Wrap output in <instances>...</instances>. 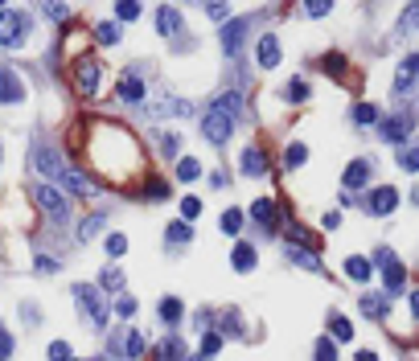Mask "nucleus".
I'll list each match as a JSON object with an SVG mask.
<instances>
[{"mask_svg":"<svg viewBox=\"0 0 419 361\" xmlns=\"http://www.w3.org/2000/svg\"><path fill=\"white\" fill-rule=\"evenodd\" d=\"M238 115H243V94H218L214 103H210V111H206V119H202V135L210 140V144H227L234 135V124H238Z\"/></svg>","mask_w":419,"mask_h":361,"instance_id":"nucleus-1","label":"nucleus"},{"mask_svg":"<svg viewBox=\"0 0 419 361\" xmlns=\"http://www.w3.org/2000/svg\"><path fill=\"white\" fill-rule=\"evenodd\" d=\"M74 304L91 316L95 328H103V324H107V304H103V292H99L95 283H79V287H74Z\"/></svg>","mask_w":419,"mask_h":361,"instance_id":"nucleus-2","label":"nucleus"},{"mask_svg":"<svg viewBox=\"0 0 419 361\" xmlns=\"http://www.w3.org/2000/svg\"><path fill=\"white\" fill-rule=\"evenodd\" d=\"M33 201H38V205L46 210L54 222H66V218H70V210H66V197H62V189H58V185H49V180H42V185L33 189Z\"/></svg>","mask_w":419,"mask_h":361,"instance_id":"nucleus-3","label":"nucleus"},{"mask_svg":"<svg viewBox=\"0 0 419 361\" xmlns=\"http://www.w3.org/2000/svg\"><path fill=\"white\" fill-rule=\"evenodd\" d=\"M29 33V17L21 8H4L0 12V45H21Z\"/></svg>","mask_w":419,"mask_h":361,"instance_id":"nucleus-4","label":"nucleus"},{"mask_svg":"<svg viewBox=\"0 0 419 361\" xmlns=\"http://www.w3.org/2000/svg\"><path fill=\"white\" fill-rule=\"evenodd\" d=\"M411 128H416V115H411V111H399V115H386V119L378 124V135H382L386 144H407Z\"/></svg>","mask_w":419,"mask_h":361,"instance_id":"nucleus-5","label":"nucleus"},{"mask_svg":"<svg viewBox=\"0 0 419 361\" xmlns=\"http://www.w3.org/2000/svg\"><path fill=\"white\" fill-rule=\"evenodd\" d=\"M33 169H38L42 177L58 180L62 173H66V160L58 156V148H46V144H38V148H33Z\"/></svg>","mask_w":419,"mask_h":361,"instance_id":"nucleus-6","label":"nucleus"},{"mask_svg":"<svg viewBox=\"0 0 419 361\" xmlns=\"http://www.w3.org/2000/svg\"><path fill=\"white\" fill-rule=\"evenodd\" d=\"M74 83H79V94H87V99L99 90V62L95 58H79L74 62Z\"/></svg>","mask_w":419,"mask_h":361,"instance_id":"nucleus-7","label":"nucleus"},{"mask_svg":"<svg viewBox=\"0 0 419 361\" xmlns=\"http://www.w3.org/2000/svg\"><path fill=\"white\" fill-rule=\"evenodd\" d=\"M25 99V83L13 66H0V103H21Z\"/></svg>","mask_w":419,"mask_h":361,"instance_id":"nucleus-8","label":"nucleus"},{"mask_svg":"<svg viewBox=\"0 0 419 361\" xmlns=\"http://www.w3.org/2000/svg\"><path fill=\"white\" fill-rule=\"evenodd\" d=\"M395 205H399V189H391V185H378L370 197H366V210L378 214V218H382V214H391Z\"/></svg>","mask_w":419,"mask_h":361,"instance_id":"nucleus-9","label":"nucleus"},{"mask_svg":"<svg viewBox=\"0 0 419 361\" xmlns=\"http://www.w3.org/2000/svg\"><path fill=\"white\" fill-rule=\"evenodd\" d=\"M279 58H284V49H279L276 33H263V37H259V66H263V70H276Z\"/></svg>","mask_w":419,"mask_h":361,"instance_id":"nucleus-10","label":"nucleus"},{"mask_svg":"<svg viewBox=\"0 0 419 361\" xmlns=\"http://www.w3.org/2000/svg\"><path fill=\"white\" fill-rule=\"evenodd\" d=\"M416 74H419V53H407V58L399 62V74H395V94H403V90L411 87Z\"/></svg>","mask_w":419,"mask_h":361,"instance_id":"nucleus-11","label":"nucleus"},{"mask_svg":"<svg viewBox=\"0 0 419 361\" xmlns=\"http://www.w3.org/2000/svg\"><path fill=\"white\" fill-rule=\"evenodd\" d=\"M243 173L247 177H263L268 173V156H263V148H243Z\"/></svg>","mask_w":419,"mask_h":361,"instance_id":"nucleus-12","label":"nucleus"},{"mask_svg":"<svg viewBox=\"0 0 419 361\" xmlns=\"http://www.w3.org/2000/svg\"><path fill=\"white\" fill-rule=\"evenodd\" d=\"M115 94H120L124 103H144V94H148V90H144V83H140V78H136V70H132V74H124V78H120Z\"/></svg>","mask_w":419,"mask_h":361,"instance_id":"nucleus-13","label":"nucleus"},{"mask_svg":"<svg viewBox=\"0 0 419 361\" xmlns=\"http://www.w3.org/2000/svg\"><path fill=\"white\" fill-rule=\"evenodd\" d=\"M366 180H370V160H354V165L341 173V185H345V189H366Z\"/></svg>","mask_w":419,"mask_h":361,"instance_id":"nucleus-14","label":"nucleus"},{"mask_svg":"<svg viewBox=\"0 0 419 361\" xmlns=\"http://www.w3.org/2000/svg\"><path fill=\"white\" fill-rule=\"evenodd\" d=\"M243 37H247V21H227V25H222V49H227L231 58L238 53Z\"/></svg>","mask_w":419,"mask_h":361,"instance_id":"nucleus-15","label":"nucleus"},{"mask_svg":"<svg viewBox=\"0 0 419 361\" xmlns=\"http://www.w3.org/2000/svg\"><path fill=\"white\" fill-rule=\"evenodd\" d=\"M156 29H161L165 37H173V33L181 29V12H177L173 4H161V8H156Z\"/></svg>","mask_w":419,"mask_h":361,"instance_id":"nucleus-16","label":"nucleus"},{"mask_svg":"<svg viewBox=\"0 0 419 361\" xmlns=\"http://www.w3.org/2000/svg\"><path fill=\"white\" fill-rule=\"evenodd\" d=\"M255 263H259V259H255V246H251V242H238V246L231 251V267L234 271H255Z\"/></svg>","mask_w":419,"mask_h":361,"instance_id":"nucleus-17","label":"nucleus"},{"mask_svg":"<svg viewBox=\"0 0 419 361\" xmlns=\"http://www.w3.org/2000/svg\"><path fill=\"white\" fill-rule=\"evenodd\" d=\"M329 341H341V345H345V341H354V324H350L341 312L329 316Z\"/></svg>","mask_w":419,"mask_h":361,"instance_id":"nucleus-18","label":"nucleus"},{"mask_svg":"<svg viewBox=\"0 0 419 361\" xmlns=\"http://www.w3.org/2000/svg\"><path fill=\"white\" fill-rule=\"evenodd\" d=\"M288 259H292L296 267L321 271V259H317V251H313V246H309V251H304V246H288Z\"/></svg>","mask_w":419,"mask_h":361,"instance_id":"nucleus-19","label":"nucleus"},{"mask_svg":"<svg viewBox=\"0 0 419 361\" xmlns=\"http://www.w3.org/2000/svg\"><path fill=\"white\" fill-rule=\"evenodd\" d=\"M345 275L358 279V283H366V279L374 275V263L370 259H362V255H354V259H345Z\"/></svg>","mask_w":419,"mask_h":361,"instance_id":"nucleus-20","label":"nucleus"},{"mask_svg":"<svg viewBox=\"0 0 419 361\" xmlns=\"http://www.w3.org/2000/svg\"><path fill=\"white\" fill-rule=\"evenodd\" d=\"M350 115H354V124H358V128H370V124H382V111H378L374 103H358V107L350 111Z\"/></svg>","mask_w":419,"mask_h":361,"instance_id":"nucleus-21","label":"nucleus"},{"mask_svg":"<svg viewBox=\"0 0 419 361\" xmlns=\"http://www.w3.org/2000/svg\"><path fill=\"white\" fill-rule=\"evenodd\" d=\"M382 283H386V292H399V287L407 283V271H403V263H399V259L382 267Z\"/></svg>","mask_w":419,"mask_h":361,"instance_id":"nucleus-22","label":"nucleus"},{"mask_svg":"<svg viewBox=\"0 0 419 361\" xmlns=\"http://www.w3.org/2000/svg\"><path fill=\"white\" fill-rule=\"evenodd\" d=\"M181 316H186V304H181V300H173V296L161 300V320H165V324H181Z\"/></svg>","mask_w":419,"mask_h":361,"instance_id":"nucleus-23","label":"nucleus"},{"mask_svg":"<svg viewBox=\"0 0 419 361\" xmlns=\"http://www.w3.org/2000/svg\"><path fill=\"white\" fill-rule=\"evenodd\" d=\"M276 214H279V205L272 197H259V201L251 205V218H255V222H276Z\"/></svg>","mask_w":419,"mask_h":361,"instance_id":"nucleus-24","label":"nucleus"},{"mask_svg":"<svg viewBox=\"0 0 419 361\" xmlns=\"http://www.w3.org/2000/svg\"><path fill=\"white\" fill-rule=\"evenodd\" d=\"M193 111V103L186 99H169V103H152V115H189Z\"/></svg>","mask_w":419,"mask_h":361,"instance_id":"nucleus-25","label":"nucleus"},{"mask_svg":"<svg viewBox=\"0 0 419 361\" xmlns=\"http://www.w3.org/2000/svg\"><path fill=\"white\" fill-rule=\"evenodd\" d=\"M399 169H403V173H419V144H411V148L403 144V148H399Z\"/></svg>","mask_w":419,"mask_h":361,"instance_id":"nucleus-26","label":"nucleus"},{"mask_svg":"<svg viewBox=\"0 0 419 361\" xmlns=\"http://www.w3.org/2000/svg\"><path fill=\"white\" fill-rule=\"evenodd\" d=\"M95 37H99L103 45H120L124 33H120V25H115V21H103V25H95Z\"/></svg>","mask_w":419,"mask_h":361,"instance_id":"nucleus-27","label":"nucleus"},{"mask_svg":"<svg viewBox=\"0 0 419 361\" xmlns=\"http://www.w3.org/2000/svg\"><path fill=\"white\" fill-rule=\"evenodd\" d=\"M202 177V165H197V160H193V156H181V160H177V180H197Z\"/></svg>","mask_w":419,"mask_h":361,"instance_id":"nucleus-28","label":"nucleus"},{"mask_svg":"<svg viewBox=\"0 0 419 361\" xmlns=\"http://www.w3.org/2000/svg\"><path fill=\"white\" fill-rule=\"evenodd\" d=\"M99 287L120 292V287H124V271H120V267H103V275H99Z\"/></svg>","mask_w":419,"mask_h":361,"instance_id":"nucleus-29","label":"nucleus"},{"mask_svg":"<svg viewBox=\"0 0 419 361\" xmlns=\"http://www.w3.org/2000/svg\"><path fill=\"white\" fill-rule=\"evenodd\" d=\"M304 160H309V148H304V144H288V152H284V165H288V169H300Z\"/></svg>","mask_w":419,"mask_h":361,"instance_id":"nucleus-30","label":"nucleus"},{"mask_svg":"<svg viewBox=\"0 0 419 361\" xmlns=\"http://www.w3.org/2000/svg\"><path fill=\"white\" fill-rule=\"evenodd\" d=\"M284 99H288V103H304V99H309V83H304V78H292V83L284 87Z\"/></svg>","mask_w":419,"mask_h":361,"instance_id":"nucleus-31","label":"nucleus"},{"mask_svg":"<svg viewBox=\"0 0 419 361\" xmlns=\"http://www.w3.org/2000/svg\"><path fill=\"white\" fill-rule=\"evenodd\" d=\"M313 361H337V345H333L329 337H321V341L313 345Z\"/></svg>","mask_w":419,"mask_h":361,"instance_id":"nucleus-32","label":"nucleus"},{"mask_svg":"<svg viewBox=\"0 0 419 361\" xmlns=\"http://www.w3.org/2000/svg\"><path fill=\"white\" fill-rule=\"evenodd\" d=\"M218 222H222V230H227V234H238V230H243V210H234V205H231V210H227Z\"/></svg>","mask_w":419,"mask_h":361,"instance_id":"nucleus-33","label":"nucleus"},{"mask_svg":"<svg viewBox=\"0 0 419 361\" xmlns=\"http://www.w3.org/2000/svg\"><path fill=\"white\" fill-rule=\"evenodd\" d=\"M99 226H103V214H91L87 222H79V242H87V238H95V234H99Z\"/></svg>","mask_w":419,"mask_h":361,"instance_id":"nucleus-34","label":"nucleus"},{"mask_svg":"<svg viewBox=\"0 0 419 361\" xmlns=\"http://www.w3.org/2000/svg\"><path fill=\"white\" fill-rule=\"evenodd\" d=\"M165 238H169V242H189L193 230H189V222H173L169 230H165Z\"/></svg>","mask_w":419,"mask_h":361,"instance_id":"nucleus-35","label":"nucleus"},{"mask_svg":"<svg viewBox=\"0 0 419 361\" xmlns=\"http://www.w3.org/2000/svg\"><path fill=\"white\" fill-rule=\"evenodd\" d=\"M218 349H222V333H206L202 337V358H214Z\"/></svg>","mask_w":419,"mask_h":361,"instance_id":"nucleus-36","label":"nucleus"},{"mask_svg":"<svg viewBox=\"0 0 419 361\" xmlns=\"http://www.w3.org/2000/svg\"><path fill=\"white\" fill-rule=\"evenodd\" d=\"M161 361H186V345H181V341H165Z\"/></svg>","mask_w":419,"mask_h":361,"instance_id":"nucleus-37","label":"nucleus"},{"mask_svg":"<svg viewBox=\"0 0 419 361\" xmlns=\"http://www.w3.org/2000/svg\"><path fill=\"white\" fill-rule=\"evenodd\" d=\"M140 353H144V337H140V333H128V341H124V358L136 361Z\"/></svg>","mask_w":419,"mask_h":361,"instance_id":"nucleus-38","label":"nucleus"},{"mask_svg":"<svg viewBox=\"0 0 419 361\" xmlns=\"http://www.w3.org/2000/svg\"><path fill=\"white\" fill-rule=\"evenodd\" d=\"M144 189H148V201H165V197H169V185H165V180H148Z\"/></svg>","mask_w":419,"mask_h":361,"instance_id":"nucleus-39","label":"nucleus"},{"mask_svg":"<svg viewBox=\"0 0 419 361\" xmlns=\"http://www.w3.org/2000/svg\"><path fill=\"white\" fill-rule=\"evenodd\" d=\"M124 251H128V238H124V234H107V255H115V259H120Z\"/></svg>","mask_w":419,"mask_h":361,"instance_id":"nucleus-40","label":"nucleus"},{"mask_svg":"<svg viewBox=\"0 0 419 361\" xmlns=\"http://www.w3.org/2000/svg\"><path fill=\"white\" fill-rule=\"evenodd\" d=\"M197 214H202V201H197V197H181V218H186V222H193Z\"/></svg>","mask_w":419,"mask_h":361,"instance_id":"nucleus-41","label":"nucleus"},{"mask_svg":"<svg viewBox=\"0 0 419 361\" xmlns=\"http://www.w3.org/2000/svg\"><path fill=\"white\" fill-rule=\"evenodd\" d=\"M115 17H120V21H136V17H140V4H132V0L115 4Z\"/></svg>","mask_w":419,"mask_h":361,"instance_id":"nucleus-42","label":"nucleus"},{"mask_svg":"<svg viewBox=\"0 0 419 361\" xmlns=\"http://www.w3.org/2000/svg\"><path fill=\"white\" fill-rule=\"evenodd\" d=\"M362 312H366V316H386V300H374V296H366V300H362Z\"/></svg>","mask_w":419,"mask_h":361,"instance_id":"nucleus-43","label":"nucleus"},{"mask_svg":"<svg viewBox=\"0 0 419 361\" xmlns=\"http://www.w3.org/2000/svg\"><path fill=\"white\" fill-rule=\"evenodd\" d=\"M49 361H70V345L66 341H54L49 345Z\"/></svg>","mask_w":419,"mask_h":361,"instance_id":"nucleus-44","label":"nucleus"},{"mask_svg":"<svg viewBox=\"0 0 419 361\" xmlns=\"http://www.w3.org/2000/svg\"><path fill=\"white\" fill-rule=\"evenodd\" d=\"M386 263H395V251L391 246H378L374 251V267H386Z\"/></svg>","mask_w":419,"mask_h":361,"instance_id":"nucleus-45","label":"nucleus"},{"mask_svg":"<svg viewBox=\"0 0 419 361\" xmlns=\"http://www.w3.org/2000/svg\"><path fill=\"white\" fill-rule=\"evenodd\" d=\"M115 312H120V316H132V312H136V300H132V296H120V300H115Z\"/></svg>","mask_w":419,"mask_h":361,"instance_id":"nucleus-46","label":"nucleus"},{"mask_svg":"<svg viewBox=\"0 0 419 361\" xmlns=\"http://www.w3.org/2000/svg\"><path fill=\"white\" fill-rule=\"evenodd\" d=\"M304 12H309V17H325L329 4H325V0H313V4H304Z\"/></svg>","mask_w":419,"mask_h":361,"instance_id":"nucleus-47","label":"nucleus"},{"mask_svg":"<svg viewBox=\"0 0 419 361\" xmlns=\"http://www.w3.org/2000/svg\"><path fill=\"white\" fill-rule=\"evenodd\" d=\"M0 358H13V337L0 328Z\"/></svg>","mask_w":419,"mask_h":361,"instance_id":"nucleus-48","label":"nucleus"},{"mask_svg":"<svg viewBox=\"0 0 419 361\" xmlns=\"http://www.w3.org/2000/svg\"><path fill=\"white\" fill-rule=\"evenodd\" d=\"M403 25H407V29H411V25H419V4H411V8L403 12Z\"/></svg>","mask_w":419,"mask_h":361,"instance_id":"nucleus-49","label":"nucleus"},{"mask_svg":"<svg viewBox=\"0 0 419 361\" xmlns=\"http://www.w3.org/2000/svg\"><path fill=\"white\" fill-rule=\"evenodd\" d=\"M206 17H214V21H222V17H227V4H206Z\"/></svg>","mask_w":419,"mask_h":361,"instance_id":"nucleus-50","label":"nucleus"},{"mask_svg":"<svg viewBox=\"0 0 419 361\" xmlns=\"http://www.w3.org/2000/svg\"><path fill=\"white\" fill-rule=\"evenodd\" d=\"M177 148H181V140H177V135H165V156H173Z\"/></svg>","mask_w":419,"mask_h":361,"instance_id":"nucleus-51","label":"nucleus"},{"mask_svg":"<svg viewBox=\"0 0 419 361\" xmlns=\"http://www.w3.org/2000/svg\"><path fill=\"white\" fill-rule=\"evenodd\" d=\"M38 271H58V259H46V255H42V259H38Z\"/></svg>","mask_w":419,"mask_h":361,"instance_id":"nucleus-52","label":"nucleus"},{"mask_svg":"<svg viewBox=\"0 0 419 361\" xmlns=\"http://www.w3.org/2000/svg\"><path fill=\"white\" fill-rule=\"evenodd\" d=\"M354 361H378V353H374V349H362V353H358Z\"/></svg>","mask_w":419,"mask_h":361,"instance_id":"nucleus-53","label":"nucleus"},{"mask_svg":"<svg viewBox=\"0 0 419 361\" xmlns=\"http://www.w3.org/2000/svg\"><path fill=\"white\" fill-rule=\"evenodd\" d=\"M193 361H210V358H193Z\"/></svg>","mask_w":419,"mask_h":361,"instance_id":"nucleus-54","label":"nucleus"}]
</instances>
